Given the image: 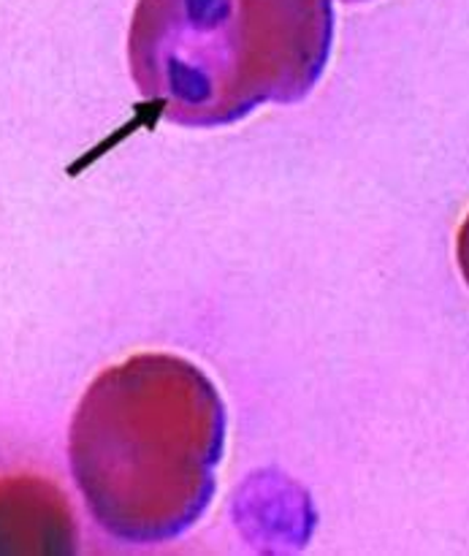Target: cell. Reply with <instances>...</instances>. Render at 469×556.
<instances>
[{
    "instance_id": "6da1fadb",
    "label": "cell",
    "mask_w": 469,
    "mask_h": 556,
    "mask_svg": "<svg viewBox=\"0 0 469 556\" xmlns=\"http://www.w3.org/2000/svg\"><path fill=\"white\" fill-rule=\"evenodd\" d=\"M226 407L195 364L141 353L98 375L71 421L74 481L123 543H166L201 519L217 486Z\"/></svg>"
},
{
    "instance_id": "7a4b0ae2",
    "label": "cell",
    "mask_w": 469,
    "mask_h": 556,
    "mask_svg": "<svg viewBox=\"0 0 469 556\" xmlns=\"http://www.w3.org/2000/svg\"><path fill=\"white\" fill-rule=\"evenodd\" d=\"M331 38V0H139L128 60L155 117L215 128L266 101H302Z\"/></svg>"
},
{
    "instance_id": "3957f363",
    "label": "cell",
    "mask_w": 469,
    "mask_h": 556,
    "mask_svg": "<svg viewBox=\"0 0 469 556\" xmlns=\"http://www.w3.org/2000/svg\"><path fill=\"white\" fill-rule=\"evenodd\" d=\"M74 548L63 497L43 481L0 483V554H60Z\"/></svg>"
},
{
    "instance_id": "277c9868",
    "label": "cell",
    "mask_w": 469,
    "mask_h": 556,
    "mask_svg": "<svg viewBox=\"0 0 469 556\" xmlns=\"http://www.w3.org/2000/svg\"><path fill=\"white\" fill-rule=\"evenodd\" d=\"M459 266H461V275H465V280L469 286V215L459 231Z\"/></svg>"
},
{
    "instance_id": "5b68a950",
    "label": "cell",
    "mask_w": 469,
    "mask_h": 556,
    "mask_svg": "<svg viewBox=\"0 0 469 556\" xmlns=\"http://www.w3.org/2000/svg\"><path fill=\"white\" fill-rule=\"evenodd\" d=\"M347 3H358V0H347Z\"/></svg>"
}]
</instances>
